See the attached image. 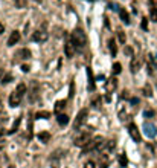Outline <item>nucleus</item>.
I'll return each mask as SVG.
<instances>
[{"label":"nucleus","instance_id":"1","mask_svg":"<svg viewBox=\"0 0 157 168\" xmlns=\"http://www.w3.org/2000/svg\"><path fill=\"white\" fill-rule=\"evenodd\" d=\"M70 38H72V41H73V44L76 46L78 51H82L84 47H85V44H87V37H85V34H84L81 29H75V31L72 32Z\"/></svg>","mask_w":157,"mask_h":168},{"label":"nucleus","instance_id":"2","mask_svg":"<svg viewBox=\"0 0 157 168\" xmlns=\"http://www.w3.org/2000/svg\"><path fill=\"white\" fill-rule=\"evenodd\" d=\"M90 141H92V133L90 132H82L73 139V145L79 147V148H85L88 144H90Z\"/></svg>","mask_w":157,"mask_h":168},{"label":"nucleus","instance_id":"3","mask_svg":"<svg viewBox=\"0 0 157 168\" xmlns=\"http://www.w3.org/2000/svg\"><path fill=\"white\" fill-rule=\"evenodd\" d=\"M75 52H76V46L73 44L72 38L69 37V38L66 40V44H64V54H66L67 58H72L75 55Z\"/></svg>","mask_w":157,"mask_h":168},{"label":"nucleus","instance_id":"4","mask_svg":"<svg viewBox=\"0 0 157 168\" xmlns=\"http://www.w3.org/2000/svg\"><path fill=\"white\" fill-rule=\"evenodd\" d=\"M49 38V32H46L44 29H38L32 34V40L35 43H44V41H48Z\"/></svg>","mask_w":157,"mask_h":168},{"label":"nucleus","instance_id":"5","mask_svg":"<svg viewBox=\"0 0 157 168\" xmlns=\"http://www.w3.org/2000/svg\"><path fill=\"white\" fill-rule=\"evenodd\" d=\"M32 57V52L28 49V47H23V49H20L15 52L14 55V61H21V60H29Z\"/></svg>","mask_w":157,"mask_h":168},{"label":"nucleus","instance_id":"6","mask_svg":"<svg viewBox=\"0 0 157 168\" xmlns=\"http://www.w3.org/2000/svg\"><path fill=\"white\" fill-rule=\"evenodd\" d=\"M128 133H130V136H131V139L134 141V142H140L142 141V136H140V132H139V128H137V125L136 124H130L128 125Z\"/></svg>","mask_w":157,"mask_h":168},{"label":"nucleus","instance_id":"7","mask_svg":"<svg viewBox=\"0 0 157 168\" xmlns=\"http://www.w3.org/2000/svg\"><path fill=\"white\" fill-rule=\"evenodd\" d=\"M87 115H88V110L87 109H82L78 115H76V119H75V128H79L84 122H85V118H87Z\"/></svg>","mask_w":157,"mask_h":168},{"label":"nucleus","instance_id":"8","mask_svg":"<svg viewBox=\"0 0 157 168\" xmlns=\"http://www.w3.org/2000/svg\"><path fill=\"white\" fill-rule=\"evenodd\" d=\"M21 100H23V97L17 92V90H14L11 95H9V106L11 107H18L20 106V103H21Z\"/></svg>","mask_w":157,"mask_h":168},{"label":"nucleus","instance_id":"9","mask_svg":"<svg viewBox=\"0 0 157 168\" xmlns=\"http://www.w3.org/2000/svg\"><path fill=\"white\" fill-rule=\"evenodd\" d=\"M116 87H118V80H116V77H111V78H108V80L105 81V92H107V93H113V92L116 90Z\"/></svg>","mask_w":157,"mask_h":168},{"label":"nucleus","instance_id":"10","mask_svg":"<svg viewBox=\"0 0 157 168\" xmlns=\"http://www.w3.org/2000/svg\"><path fill=\"white\" fill-rule=\"evenodd\" d=\"M146 69H148V74L149 75H152L154 72H155V69H157V63H155V58H154V55H148V60H146Z\"/></svg>","mask_w":157,"mask_h":168},{"label":"nucleus","instance_id":"11","mask_svg":"<svg viewBox=\"0 0 157 168\" xmlns=\"http://www.w3.org/2000/svg\"><path fill=\"white\" fill-rule=\"evenodd\" d=\"M20 32L18 31H14V32H11V35H9V38H8V46L9 47H12L14 44H17L18 41H20Z\"/></svg>","mask_w":157,"mask_h":168},{"label":"nucleus","instance_id":"12","mask_svg":"<svg viewBox=\"0 0 157 168\" xmlns=\"http://www.w3.org/2000/svg\"><path fill=\"white\" fill-rule=\"evenodd\" d=\"M143 132H145V135H146L148 138H154V136H155V127H154L152 124L145 122V125H143Z\"/></svg>","mask_w":157,"mask_h":168},{"label":"nucleus","instance_id":"13","mask_svg":"<svg viewBox=\"0 0 157 168\" xmlns=\"http://www.w3.org/2000/svg\"><path fill=\"white\" fill-rule=\"evenodd\" d=\"M66 101L64 100H60V101H57L55 103V107H54V112L57 113V115H61L63 112H64V109H66Z\"/></svg>","mask_w":157,"mask_h":168},{"label":"nucleus","instance_id":"14","mask_svg":"<svg viewBox=\"0 0 157 168\" xmlns=\"http://www.w3.org/2000/svg\"><path fill=\"white\" fill-rule=\"evenodd\" d=\"M139 67H140V60H139L137 57H133V58H131V63H130L131 72H133V74H136V72L139 70Z\"/></svg>","mask_w":157,"mask_h":168},{"label":"nucleus","instance_id":"15","mask_svg":"<svg viewBox=\"0 0 157 168\" xmlns=\"http://www.w3.org/2000/svg\"><path fill=\"white\" fill-rule=\"evenodd\" d=\"M38 141L43 142V144H48L51 141V133L49 132H41V133H38Z\"/></svg>","mask_w":157,"mask_h":168},{"label":"nucleus","instance_id":"16","mask_svg":"<svg viewBox=\"0 0 157 168\" xmlns=\"http://www.w3.org/2000/svg\"><path fill=\"white\" fill-rule=\"evenodd\" d=\"M119 17H121V20L125 23V25H130V15L124 8H119Z\"/></svg>","mask_w":157,"mask_h":168},{"label":"nucleus","instance_id":"17","mask_svg":"<svg viewBox=\"0 0 157 168\" xmlns=\"http://www.w3.org/2000/svg\"><path fill=\"white\" fill-rule=\"evenodd\" d=\"M108 47H110V52H111V55L116 57V54H118V46H116L115 38H110V40H108Z\"/></svg>","mask_w":157,"mask_h":168},{"label":"nucleus","instance_id":"18","mask_svg":"<svg viewBox=\"0 0 157 168\" xmlns=\"http://www.w3.org/2000/svg\"><path fill=\"white\" fill-rule=\"evenodd\" d=\"M57 121H58V124H60V125H67V124H69V116L64 115V113L57 115Z\"/></svg>","mask_w":157,"mask_h":168},{"label":"nucleus","instance_id":"19","mask_svg":"<svg viewBox=\"0 0 157 168\" xmlns=\"http://www.w3.org/2000/svg\"><path fill=\"white\" fill-rule=\"evenodd\" d=\"M87 77H88V89L95 90V81H93V74H92V69L90 67L87 69Z\"/></svg>","mask_w":157,"mask_h":168},{"label":"nucleus","instance_id":"20","mask_svg":"<svg viewBox=\"0 0 157 168\" xmlns=\"http://www.w3.org/2000/svg\"><path fill=\"white\" fill-rule=\"evenodd\" d=\"M20 122H21V116L15 119V122L12 124V127H11V130H8V133H9V135H12V133H15V132L18 130V127H20Z\"/></svg>","mask_w":157,"mask_h":168},{"label":"nucleus","instance_id":"21","mask_svg":"<svg viewBox=\"0 0 157 168\" xmlns=\"http://www.w3.org/2000/svg\"><path fill=\"white\" fill-rule=\"evenodd\" d=\"M35 118L49 119V118H51V113H49V112H46V110H41V112H37V113H35Z\"/></svg>","mask_w":157,"mask_h":168},{"label":"nucleus","instance_id":"22","mask_svg":"<svg viewBox=\"0 0 157 168\" xmlns=\"http://www.w3.org/2000/svg\"><path fill=\"white\" fill-rule=\"evenodd\" d=\"M142 93L145 95V97H149V98H151V97H152V89H151V86H149V84H145L143 89H142Z\"/></svg>","mask_w":157,"mask_h":168},{"label":"nucleus","instance_id":"23","mask_svg":"<svg viewBox=\"0 0 157 168\" xmlns=\"http://www.w3.org/2000/svg\"><path fill=\"white\" fill-rule=\"evenodd\" d=\"M119 165H121L122 168L128 165V159H127V154H125V153H121V154H119Z\"/></svg>","mask_w":157,"mask_h":168},{"label":"nucleus","instance_id":"24","mask_svg":"<svg viewBox=\"0 0 157 168\" xmlns=\"http://www.w3.org/2000/svg\"><path fill=\"white\" fill-rule=\"evenodd\" d=\"M111 72H113V75H119L122 72V64L121 63H115L113 64V69H111Z\"/></svg>","mask_w":157,"mask_h":168},{"label":"nucleus","instance_id":"25","mask_svg":"<svg viewBox=\"0 0 157 168\" xmlns=\"http://www.w3.org/2000/svg\"><path fill=\"white\" fill-rule=\"evenodd\" d=\"M14 3H15V8L23 9V8H26V5H28V0H14Z\"/></svg>","mask_w":157,"mask_h":168},{"label":"nucleus","instance_id":"26","mask_svg":"<svg viewBox=\"0 0 157 168\" xmlns=\"http://www.w3.org/2000/svg\"><path fill=\"white\" fill-rule=\"evenodd\" d=\"M15 90H17V92H18V93L21 95V97H23V95L26 93V86H25L23 83H20V84L17 86V89H15Z\"/></svg>","mask_w":157,"mask_h":168},{"label":"nucleus","instance_id":"27","mask_svg":"<svg viewBox=\"0 0 157 168\" xmlns=\"http://www.w3.org/2000/svg\"><path fill=\"white\" fill-rule=\"evenodd\" d=\"M118 38H119V43L125 44V41H127V35H125L124 31H118Z\"/></svg>","mask_w":157,"mask_h":168},{"label":"nucleus","instance_id":"28","mask_svg":"<svg viewBox=\"0 0 157 168\" xmlns=\"http://www.w3.org/2000/svg\"><path fill=\"white\" fill-rule=\"evenodd\" d=\"M149 18H151V21H157V8H151V11H149Z\"/></svg>","mask_w":157,"mask_h":168},{"label":"nucleus","instance_id":"29","mask_svg":"<svg viewBox=\"0 0 157 168\" xmlns=\"http://www.w3.org/2000/svg\"><path fill=\"white\" fill-rule=\"evenodd\" d=\"M37 100V86L34 84V89H32V92H31V97H29V101L31 103H34Z\"/></svg>","mask_w":157,"mask_h":168},{"label":"nucleus","instance_id":"30","mask_svg":"<svg viewBox=\"0 0 157 168\" xmlns=\"http://www.w3.org/2000/svg\"><path fill=\"white\" fill-rule=\"evenodd\" d=\"M12 81V75L11 74H6L3 78H2V84H8V83H11Z\"/></svg>","mask_w":157,"mask_h":168},{"label":"nucleus","instance_id":"31","mask_svg":"<svg viewBox=\"0 0 157 168\" xmlns=\"http://www.w3.org/2000/svg\"><path fill=\"white\" fill-rule=\"evenodd\" d=\"M101 103H102V100H101V97H96V98H93V101H92V106L98 109V107L101 106Z\"/></svg>","mask_w":157,"mask_h":168},{"label":"nucleus","instance_id":"32","mask_svg":"<svg viewBox=\"0 0 157 168\" xmlns=\"http://www.w3.org/2000/svg\"><path fill=\"white\" fill-rule=\"evenodd\" d=\"M140 28H142L143 31H148V18H146V17H143V18H142V23H140Z\"/></svg>","mask_w":157,"mask_h":168},{"label":"nucleus","instance_id":"33","mask_svg":"<svg viewBox=\"0 0 157 168\" xmlns=\"http://www.w3.org/2000/svg\"><path fill=\"white\" fill-rule=\"evenodd\" d=\"M84 168H96V163H95L93 160H87V162L84 163Z\"/></svg>","mask_w":157,"mask_h":168},{"label":"nucleus","instance_id":"34","mask_svg":"<svg viewBox=\"0 0 157 168\" xmlns=\"http://www.w3.org/2000/svg\"><path fill=\"white\" fill-rule=\"evenodd\" d=\"M124 52H125V54H127L128 57H131V58L134 57V52H133V49H131V47H128V46H125V49H124Z\"/></svg>","mask_w":157,"mask_h":168},{"label":"nucleus","instance_id":"35","mask_svg":"<svg viewBox=\"0 0 157 168\" xmlns=\"http://www.w3.org/2000/svg\"><path fill=\"white\" fill-rule=\"evenodd\" d=\"M21 70H23L25 74H28V72L31 70V66L29 64H21Z\"/></svg>","mask_w":157,"mask_h":168},{"label":"nucleus","instance_id":"36","mask_svg":"<svg viewBox=\"0 0 157 168\" xmlns=\"http://www.w3.org/2000/svg\"><path fill=\"white\" fill-rule=\"evenodd\" d=\"M145 118H152L154 116V110H145Z\"/></svg>","mask_w":157,"mask_h":168},{"label":"nucleus","instance_id":"37","mask_svg":"<svg viewBox=\"0 0 157 168\" xmlns=\"http://www.w3.org/2000/svg\"><path fill=\"white\" fill-rule=\"evenodd\" d=\"M6 121H8V116H6L5 113H3V115H0V124H5Z\"/></svg>","mask_w":157,"mask_h":168},{"label":"nucleus","instance_id":"38","mask_svg":"<svg viewBox=\"0 0 157 168\" xmlns=\"http://www.w3.org/2000/svg\"><path fill=\"white\" fill-rule=\"evenodd\" d=\"M5 145H6L5 138H0V150H3V148H5Z\"/></svg>","mask_w":157,"mask_h":168},{"label":"nucleus","instance_id":"39","mask_svg":"<svg viewBox=\"0 0 157 168\" xmlns=\"http://www.w3.org/2000/svg\"><path fill=\"white\" fill-rule=\"evenodd\" d=\"M121 98H128V92H127V90H124V92H122Z\"/></svg>","mask_w":157,"mask_h":168},{"label":"nucleus","instance_id":"40","mask_svg":"<svg viewBox=\"0 0 157 168\" xmlns=\"http://www.w3.org/2000/svg\"><path fill=\"white\" fill-rule=\"evenodd\" d=\"M5 32V26H3V23H0V34H3Z\"/></svg>","mask_w":157,"mask_h":168},{"label":"nucleus","instance_id":"41","mask_svg":"<svg viewBox=\"0 0 157 168\" xmlns=\"http://www.w3.org/2000/svg\"><path fill=\"white\" fill-rule=\"evenodd\" d=\"M131 104H139V100L137 98H131Z\"/></svg>","mask_w":157,"mask_h":168},{"label":"nucleus","instance_id":"42","mask_svg":"<svg viewBox=\"0 0 157 168\" xmlns=\"http://www.w3.org/2000/svg\"><path fill=\"white\" fill-rule=\"evenodd\" d=\"M149 3H151L152 6H157V0H149Z\"/></svg>","mask_w":157,"mask_h":168},{"label":"nucleus","instance_id":"43","mask_svg":"<svg viewBox=\"0 0 157 168\" xmlns=\"http://www.w3.org/2000/svg\"><path fill=\"white\" fill-rule=\"evenodd\" d=\"M2 112H3V103H2V100H0V115H2Z\"/></svg>","mask_w":157,"mask_h":168},{"label":"nucleus","instance_id":"44","mask_svg":"<svg viewBox=\"0 0 157 168\" xmlns=\"http://www.w3.org/2000/svg\"><path fill=\"white\" fill-rule=\"evenodd\" d=\"M2 78H3V70L0 69V81H2Z\"/></svg>","mask_w":157,"mask_h":168},{"label":"nucleus","instance_id":"45","mask_svg":"<svg viewBox=\"0 0 157 168\" xmlns=\"http://www.w3.org/2000/svg\"><path fill=\"white\" fill-rule=\"evenodd\" d=\"M3 135H5V128H3V130L0 128V136H3Z\"/></svg>","mask_w":157,"mask_h":168},{"label":"nucleus","instance_id":"46","mask_svg":"<svg viewBox=\"0 0 157 168\" xmlns=\"http://www.w3.org/2000/svg\"><path fill=\"white\" fill-rule=\"evenodd\" d=\"M35 2H41V0H35Z\"/></svg>","mask_w":157,"mask_h":168}]
</instances>
